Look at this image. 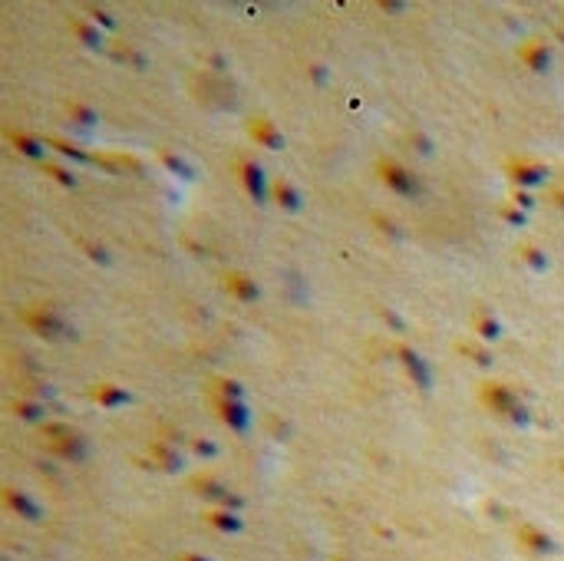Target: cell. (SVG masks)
<instances>
[{
	"instance_id": "obj_4",
	"label": "cell",
	"mask_w": 564,
	"mask_h": 561,
	"mask_svg": "<svg viewBox=\"0 0 564 561\" xmlns=\"http://www.w3.org/2000/svg\"><path fill=\"white\" fill-rule=\"evenodd\" d=\"M238 175H241V182H244L251 198H254L258 205H264V202H268V179H264V169H261L258 162H251V159H241Z\"/></svg>"
},
{
	"instance_id": "obj_10",
	"label": "cell",
	"mask_w": 564,
	"mask_h": 561,
	"mask_svg": "<svg viewBox=\"0 0 564 561\" xmlns=\"http://www.w3.org/2000/svg\"><path fill=\"white\" fill-rule=\"evenodd\" d=\"M228 288H231V294L238 297V301H258V284L248 278V274H231L228 278Z\"/></svg>"
},
{
	"instance_id": "obj_25",
	"label": "cell",
	"mask_w": 564,
	"mask_h": 561,
	"mask_svg": "<svg viewBox=\"0 0 564 561\" xmlns=\"http://www.w3.org/2000/svg\"><path fill=\"white\" fill-rule=\"evenodd\" d=\"M198 456H215V446H208V443H195Z\"/></svg>"
},
{
	"instance_id": "obj_3",
	"label": "cell",
	"mask_w": 564,
	"mask_h": 561,
	"mask_svg": "<svg viewBox=\"0 0 564 561\" xmlns=\"http://www.w3.org/2000/svg\"><path fill=\"white\" fill-rule=\"evenodd\" d=\"M46 436H50V446H53L56 456H66V459H83V456H86V443H83V436L73 432L70 426H50Z\"/></svg>"
},
{
	"instance_id": "obj_1",
	"label": "cell",
	"mask_w": 564,
	"mask_h": 561,
	"mask_svg": "<svg viewBox=\"0 0 564 561\" xmlns=\"http://www.w3.org/2000/svg\"><path fill=\"white\" fill-rule=\"evenodd\" d=\"M482 399H485V406H492L499 416L518 423V426H528V420H532V413H528V406L521 403L518 393L509 389V387H501V383H485V387H482Z\"/></svg>"
},
{
	"instance_id": "obj_24",
	"label": "cell",
	"mask_w": 564,
	"mask_h": 561,
	"mask_svg": "<svg viewBox=\"0 0 564 561\" xmlns=\"http://www.w3.org/2000/svg\"><path fill=\"white\" fill-rule=\"evenodd\" d=\"M515 202H518L521 208H532V205H535V202H532V195H525V192H518V195H515Z\"/></svg>"
},
{
	"instance_id": "obj_6",
	"label": "cell",
	"mask_w": 564,
	"mask_h": 561,
	"mask_svg": "<svg viewBox=\"0 0 564 561\" xmlns=\"http://www.w3.org/2000/svg\"><path fill=\"white\" fill-rule=\"evenodd\" d=\"M215 410L221 413V420L228 423L231 430H238V432H244L251 426V416H248V406L241 403V399H221V396H215Z\"/></svg>"
},
{
	"instance_id": "obj_9",
	"label": "cell",
	"mask_w": 564,
	"mask_h": 561,
	"mask_svg": "<svg viewBox=\"0 0 564 561\" xmlns=\"http://www.w3.org/2000/svg\"><path fill=\"white\" fill-rule=\"evenodd\" d=\"M521 56H525V63L532 66L535 73H548V63H551V50H548L544 44H528Z\"/></svg>"
},
{
	"instance_id": "obj_14",
	"label": "cell",
	"mask_w": 564,
	"mask_h": 561,
	"mask_svg": "<svg viewBox=\"0 0 564 561\" xmlns=\"http://www.w3.org/2000/svg\"><path fill=\"white\" fill-rule=\"evenodd\" d=\"M476 330L485 337V340H499V337H501V324L495 321V317H488L485 311L476 317Z\"/></svg>"
},
{
	"instance_id": "obj_7",
	"label": "cell",
	"mask_w": 564,
	"mask_h": 561,
	"mask_svg": "<svg viewBox=\"0 0 564 561\" xmlns=\"http://www.w3.org/2000/svg\"><path fill=\"white\" fill-rule=\"evenodd\" d=\"M396 356L402 360V367L409 370V377L416 380V387H423V389L433 387V373H429L426 360L416 354V350H409V347H396Z\"/></svg>"
},
{
	"instance_id": "obj_11",
	"label": "cell",
	"mask_w": 564,
	"mask_h": 561,
	"mask_svg": "<svg viewBox=\"0 0 564 561\" xmlns=\"http://www.w3.org/2000/svg\"><path fill=\"white\" fill-rule=\"evenodd\" d=\"M96 399L103 406H126V403H132V393L119 389L116 383H103V387H96Z\"/></svg>"
},
{
	"instance_id": "obj_20",
	"label": "cell",
	"mask_w": 564,
	"mask_h": 561,
	"mask_svg": "<svg viewBox=\"0 0 564 561\" xmlns=\"http://www.w3.org/2000/svg\"><path fill=\"white\" fill-rule=\"evenodd\" d=\"M50 146H53V149H60V152H63V155H73V159H86V152L73 149L70 142H60V139H53V142H50Z\"/></svg>"
},
{
	"instance_id": "obj_17",
	"label": "cell",
	"mask_w": 564,
	"mask_h": 561,
	"mask_svg": "<svg viewBox=\"0 0 564 561\" xmlns=\"http://www.w3.org/2000/svg\"><path fill=\"white\" fill-rule=\"evenodd\" d=\"M77 33L86 40V46H93V50H99V46H103V37H99L93 27H86V23H77Z\"/></svg>"
},
{
	"instance_id": "obj_27",
	"label": "cell",
	"mask_w": 564,
	"mask_h": 561,
	"mask_svg": "<svg viewBox=\"0 0 564 561\" xmlns=\"http://www.w3.org/2000/svg\"><path fill=\"white\" fill-rule=\"evenodd\" d=\"M93 13H96V20H99V23H106V27H112V20H109V13H103V11H93Z\"/></svg>"
},
{
	"instance_id": "obj_22",
	"label": "cell",
	"mask_w": 564,
	"mask_h": 561,
	"mask_svg": "<svg viewBox=\"0 0 564 561\" xmlns=\"http://www.w3.org/2000/svg\"><path fill=\"white\" fill-rule=\"evenodd\" d=\"M73 119H86V126H93V122H96V112L86 106H73Z\"/></svg>"
},
{
	"instance_id": "obj_5",
	"label": "cell",
	"mask_w": 564,
	"mask_h": 561,
	"mask_svg": "<svg viewBox=\"0 0 564 561\" xmlns=\"http://www.w3.org/2000/svg\"><path fill=\"white\" fill-rule=\"evenodd\" d=\"M23 321L37 330L40 337H63V334H73L70 327H66V321L60 317V314L53 311H27L23 314Z\"/></svg>"
},
{
	"instance_id": "obj_19",
	"label": "cell",
	"mask_w": 564,
	"mask_h": 561,
	"mask_svg": "<svg viewBox=\"0 0 564 561\" xmlns=\"http://www.w3.org/2000/svg\"><path fill=\"white\" fill-rule=\"evenodd\" d=\"M165 165H169L172 172H178L182 179H192V169H188V165H185L182 159H175V155H165Z\"/></svg>"
},
{
	"instance_id": "obj_13",
	"label": "cell",
	"mask_w": 564,
	"mask_h": 561,
	"mask_svg": "<svg viewBox=\"0 0 564 561\" xmlns=\"http://www.w3.org/2000/svg\"><path fill=\"white\" fill-rule=\"evenodd\" d=\"M274 198H277V205L281 208H301V195H297V188L294 185H287V182H277L274 185Z\"/></svg>"
},
{
	"instance_id": "obj_12",
	"label": "cell",
	"mask_w": 564,
	"mask_h": 561,
	"mask_svg": "<svg viewBox=\"0 0 564 561\" xmlns=\"http://www.w3.org/2000/svg\"><path fill=\"white\" fill-rule=\"evenodd\" d=\"M511 175H515V182L518 185H538L544 182V175H548V169H542V165H511Z\"/></svg>"
},
{
	"instance_id": "obj_23",
	"label": "cell",
	"mask_w": 564,
	"mask_h": 561,
	"mask_svg": "<svg viewBox=\"0 0 564 561\" xmlns=\"http://www.w3.org/2000/svg\"><path fill=\"white\" fill-rule=\"evenodd\" d=\"M525 261H532L535 268H544V264H548V261L542 258V251H538V248H525Z\"/></svg>"
},
{
	"instance_id": "obj_21",
	"label": "cell",
	"mask_w": 564,
	"mask_h": 561,
	"mask_svg": "<svg viewBox=\"0 0 564 561\" xmlns=\"http://www.w3.org/2000/svg\"><path fill=\"white\" fill-rule=\"evenodd\" d=\"M17 410H20L23 420H40V406H37V403H20Z\"/></svg>"
},
{
	"instance_id": "obj_16",
	"label": "cell",
	"mask_w": 564,
	"mask_h": 561,
	"mask_svg": "<svg viewBox=\"0 0 564 561\" xmlns=\"http://www.w3.org/2000/svg\"><path fill=\"white\" fill-rule=\"evenodd\" d=\"M13 142L20 146V152H23V155H33V159H37V155H44V149H40V142H37V139H30V136H13Z\"/></svg>"
},
{
	"instance_id": "obj_2",
	"label": "cell",
	"mask_w": 564,
	"mask_h": 561,
	"mask_svg": "<svg viewBox=\"0 0 564 561\" xmlns=\"http://www.w3.org/2000/svg\"><path fill=\"white\" fill-rule=\"evenodd\" d=\"M380 175H383V182L390 185L396 195H402V198H416V195L423 192L419 179H416L409 169H402L400 162H380Z\"/></svg>"
},
{
	"instance_id": "obj_18",
	"label": "cell",
	"mask_w": 564,
	"mask_h": 561,
	"mask_svg": "<svg viewBox=\"0 0 564 561\" xmlns=\"http://www.w3.org/2000/svg\"><path fill=\"white\" fill-rule=\"evenodd\" d=\"M50 175H53L56 182H63L66 188H77V185H79L77 175H73V172H66V169H60V165H50Z\"/></svg>"
},
{
	"instance_id": "obj_26",
	"label": "cell",
	"mask_w": 564,
	"mask_h": 561,
	"mask_svg": "<svg viewBox=\"0 0 564 561\" xmlns=\"http://www.w3.org/2000/svg\"><path fill=\"white\" fill-rule=\"evenodd\" d=\"M505 218H509V221H515V225H521V221H525V215H518V212H511V208H505Z\"/></svg>"
},
{
	"instance_id": "obj_15",
	"label": "cell",
	"mask_w": 564,
	"mask_h": 561,
	"mask_svg": "<svg viewBox=\"0 0 564 561\" xmlns=\"http://www.w3.org/2000/svg\"><path fill=\"white\" fill-rule=\"evenodd\" d=\"M215 389L221 399H241V383L235 380H215Z\"/></svg>"
},
{
	"instance_id": "obj_8",
	"label": "cell",
	"mask_w": 564,
	"mask_h": 561,
	"mask_svg": "<svg viewBox=\"0 0 564 561\" xmlns=\"http://www.w3.org/2000/svg\"><path fill=\"white\" fill-rule=\"evenodd\" d=\"M251 136H254V139H258L264 149H274V152L284 149V136L274 129L268 119H254V122H251Z\"/></svg>"
}]
</instances>
